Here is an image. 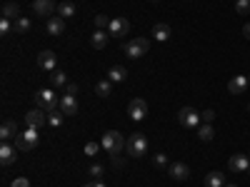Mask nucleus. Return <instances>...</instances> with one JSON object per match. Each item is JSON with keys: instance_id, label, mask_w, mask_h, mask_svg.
Returning a JSON list of instances; mask_svg holds the SVG:
<instances>
[{"instance_id": "obj_2", "label": "nucleus", "mask_w": 250, "mask_h": 187, "mask_svg": "<svg viewBox=\"0 0 250 187\" xmlns=\"http://www.w3.org/2000/svg\"><path fill=\"white\" fill-rule=\"evenodd\" d=\"M125 152H128L130 157H143L145 152H148V140H145V135H140V132L130 135L128 140H125Z\"/></svg>"}, {"instance_id": "obj_19", "label": "nucleus", "mask_w": 250, "mask_h": 187, "mask_svg": "<svg viewBox=\"0 0 250 187\" xmlns=\"http://www.w3.org/2000/svg\"><path fill=\"white\" fill-rule=\"evenodd\" d=\"M153 35H155V40H158V43H165V40H170L173 30H170V25H165V23H155V28H153Z\"/></svg>"}, {"instance_id": "obj_17", "label": "nucleus", "mask_w": 250, "mask_h": 187, "mask_svg": "<svg viewBox=\"0 0 250 187\" xmlns=\"http://www.w3.org/2000/svg\"><path fill=\"white\" fill-rule=\"evenodd\" d=\"M0 162H3L5 168L15 162V145H10V142H3V145H0Z\"/></svg>"}, {"instance_id": "obj_44", "label": "nucleus", "mask_w": 250, "mask_h": 187, "mask_svg": "<svg viewBox=\"0 0 250 187\" xmlns=\"http://www.w3.org/2000/svg\"><path fill=\"white\" fill-rule=\"evenodd\" d=\"M248 172H250V168H248Z\"/></svg>"}, {"instance_id": "obj_28", "label": "nucleus", "mask_w": 250, "mask_h": 187, "mask_svg": "<svg viewBox=\"0 0 250 187\" xmlns=\"http://www.w3.org/2000/svg\"><path fill=\"white\" fill-rule=\"evenodd\" d=\"M62 122H65V112H55V110H50V115H48V125H50V128H60Z\"/></svg>"}, {"instance_id": "obj_15", "label": "nucleus", "mask_w": 250, "mask_h": 187, "mask_svg": "<svg viewBox=\"0 0 250 187\" xmlns=\"http://www.w3.org/2000/svg\"><path fill=\"white\" fill-rule=\"evenodd\" d=\"M58 108H60V112H65V115H75V112H78V100H75V95H62Z\"/></svg>"}, {"instance_id": "obj_33", "label": "nucleus", "mask_w": 250, "mask_h": 187, "mask_svg": "<svg viewBox=\"0 0 250 187\" xmlns=\"http://www.w3.org/2000/svg\"><path fill=\"white\" fill-rule=\"evenodd\" d=\"M100 148H103L100 142H85V155H98Z\"/></svg>"}, {"instance_id": "obj_31", "label": "nucleus", "mask_w": 250, "mask_h": 187, "mask_svg": "<svg viewBox=\"0 0 250 187\" xmlns=\"http://www.w3.org/2000/svg\"><path fill=\"white\" fill-rule=\"evenodd\" d=\"M13 30H15L13 20H8V18H0V33H3V35H8V33H13Z\"/></svg>"}, {"instance_id": "obj_18", "label": "nucleus", "mask_w": 250, "mask_h": 187, "mask_svg": "<svg viewBox=\"0 0 250 187\" xmlns=\"http://www.w3.org/2000/svg\"><path fill=\"white\" fill-rule=\"evenodd\" d=\"M108 40H110V33H105V30H95L93 37H90V45H93L95 50H103V48L108 45Z\"/></svg>"}, {"instance_id": "obj_20", "label": "nucleus", "mask_w": 250, "mask_h": 187, "mask_svg": "<svg viewBox=\"0 0 250 187\" xmlns=\"http://www.w3.org/2000/svg\"><path fill=\"white\" fill-rule=\"evenodd\" d=\"M108 80L110 82H125V80H128V70H125L123 65H113L108 70Z\"/></svg>"}, {"instance_id": "obj_35", "label": "nucleus", "mask_w": 250, "mask_h": 187, "mask_svg": "<svg viewBox=\"0 0 250 187\" xmlns=\"http://www.w3.org/2000/svg\"><path fill=\"white\" fill-rule=\"evenodd\" d=\"M153 162L158 165V168H165V165H168V155H163V152H160V155H155Z\"/></svg>"}, {"instance_id": "obj_4", "label": "nucleus", "mask_w": 250, "mask_h": 187, "mask_svg": "<svg viewBox=\"0 0 250 187\" xmlns=\"http://www.w3.org/2000/svg\"><path fill=\"white\" fill-rule=\"evenodd\" d=\"M123 50H125V55L128 57H143L145 53L150 50V40L148 37H133V40H128V43L123 45Z\"/></svg>"}, {"instance_id": "obj_26", "label": "nucleus", "mask_w": 250, "mask_h": 187, "mask_svg": "<svg viewBox=\"0 0 250 187\" xmlns=\"http://www.w3.org/2000/svg\"><path fill=\"white\" fill-rule=\"evenodd\" d=\"M13 25H15V33H18V35H25V33H30V28H33V23H30L25 15H20Z\"/></svg>"}, {"instance_id": "obj_14", "label": "nucleus", "mask_w": 250, "mask_h": 187, "mask_svg": "<svg viewBox=\"0 0 250 187\" xmlns=\"http://www.w3.org/2000/svg\"><path fill=\"white\" fill-rule=\"evenodd\" d=\"M38 62H40V68H43V70H58L55 68V62H58V55L53 53V50H43V53H40L38 55Z\"/></svg>"}, {"instance_id": "obj_22", "label": "nucleus", "mask_w": 250, "mask_h": 187, "mask_svg": "<svg viewBox=\"0 0 250 187\" xmlns=\"http://www.w3.org/2000/svg\"><path fill=\"white\" fill-rule=\"evenodd\" d=\"M65 30V20L62 18H48V33L50 35H62Z\"/></svg>"}, {"instance_id": "obj_8", "label": "nucleus", "mask_w": 250, "mask_h": 187, "mask_svg": "<svg viewBox=\"0 0 250 187\" xmlns=\"http://www.w3.org/2000/svg\"><path fill=\"white\" fill-rule=\"evenodd\" d=\"M108 33L115 35V37L128 35V33H130V20H128V18H113L110 25H108Z\"/></svg>"}, {"instance_id": "obj_9", "label": "nucleus", "mask_w": 250, "mask_h": 187, "mask_svg": "<svg viewBox=\"0 0 250 187\" xmlns=\"http://www.w3.org/2000/svg\"><path fill=\"white\" fill-rule=\"evenodd\" d=\"M248 168H250V155L235 152L230 160H228V170L230 172H248Z\"/></svg>"}, {"instance_id": "obj_41", "label": "nucleus", "mask_w": 250, "mask_h": 187, "mask_svg": "<svg viewBox=\"0 0 250 187\" xmlns=\"http://www.w3.org/2000/svg\"><path fill=\"white\" fill-rule=\"evenodd\" d=\"M225 187H235V185H225Z\"/></svg>"}, {"instance_id": "obj_23", "label": "nucleus", "mask_w": 250, "mask_h": 187, "mask_svg": "<svg viewBox=\"0 0 250 187\" xmlns=\"http://www.w3.org/2000/svg\"><path fill=\"white\" fill-rule=\"evenodd\" d=\"M73 15H75V5L70 3V0H62V3L58 5V18L68 20V18H73Z\"/></svg>"}, {"instance_id": "obj_34", "label": "nucleus", "mask_w": 250, "mask_h": 187, "mask_svg": "<svg viewBox=\"0 0 250 187\" xmlns=\"http://www.w3.org/2000/svg\"><path fill=\"white\" fill-rule=\"evenodd\" d=\"M10 187H30V180H28V177H15V180L10 182Z\"/></svg>"}, {"instance_id": "obj_6", "label": "nucleus", "mask_w": 250, "mask_h": 187, "mask_svg": "<svg viewBox=\"0 0 250 187\" xmlns=\"http://www.w3.org/2000/svg\"><path fill=\"white\" fill-rule=\"evenodd\" d=\"M200 112H195L193 108H180L178 112V122L183 125V128H190V130H198L200 128Z\"/></svg>"}, {"instance_id": "obj_10", "label": "nucleus", "mask_w": 250, "mask_h": 187, "mask_svg": "<svg viewBox=\"0 0 250 187\" xmlns=\"http://www.w3.org/2000/svg\"><path fill=\"white\" fill-rule=\"evenodd\" d=\"M168 175H170L173 180L183 182V180L190 177V168H188L185 162H173V165H168Z\"/></svg>"}, {"instance_id": "obj_30", "label": "nucleus", "mask_w": 250, "mask_h": 187, "mask_svg": "<svg viewBox=\"0 0 250 187\" xmlns=\"http://www.w3.org/2000/svg\"><path fill=\"white\" fill-rule=\"evenodd\" d=\"M110 20H113V18H108V15H95V28H98V30H105V28L110 25Z\"/></svg>"}, {"instance_id": "obj_32", "label": "nucleus", "mask_w": 250, "mask_h": 187, "mask_svg": "<svg viewBox=\"0 0 250 187\" xmlns=\"http://www.w3.org/2000/svg\"><path fill=\"white\" fill-rule=\"evenodd\" d=\"M235 10H238L240 15H248V13H250V0H238V3H235Z\"/></svg>"}, {"instance_id": "obj_42", "label": "nucleus", "mask_w": 250, "mask_h": 187, "mask_svg": "<svg viewBox=\"0 0 250 187\" xmlns=\"http://www.w3.org/2000/svg\"><path fill=\"white\" fill-rule=\"evenodd\" d=\"M150 3H158V0H150Z\"/></svg>"}, {"instance_id": "obj_39", "label": "nucleus", "mask_w": 250, "mask_h": 187, "mask_svg": "<svg viewBox=\"0 0 250 187\" xmlns=\"http://www.w3.org/2000/svg\"><path fill=\"white\" fill-rule=\"evenodd\" d=\"M83 187H105L100 180H95V182H88V185H83Z\"/></svg>"}, {"instance_id": "obj_21", "label": "nucleus", "mask_w": 250, "mask_h": 187, "mask_svg": "<svg viewBox=\"0 0 250 187\" xmlns=\"http://www.w3.org/2000/svg\"><path fill=\"white\" fill-rule=\"evenodd\" d=\"M205 187H225V175L223 172H208L205 175Z\"/></svg>"}, {"instance_id": "obj_37", "label": "nucleus", "mask_w": 250, "mask_h": 187, "mask_svg": "<svg viewBox=\"0 0 250 187\" xmlns=\"http://www.w3.org/2000/svg\"><path fill=\"white\" fill-rule=\"evenodd\" d=\"M90 175H95V180H100V177H103V165H98V162H95L93 168H90Z\"/></svg>"}, {"instance_id": "obj_29", "label": "nucleus", "mask_w": 250, "mask_h": 187, "mask_svg": "<svg viewBox=\"0 0 250 187\" xmlns=\"http://www.w3.org/2000/svg\"><path fill=\"white\" fill-rule=\"evenodd\" d=\"M50 82H53L55 88L68 85V82H65V73H62V70H53V73H50Z\"/></svg>"}, {"instance_id": "obj_25", "label": "nucleus", "mask_w": 250, "mask_h": 187, "mask_svg": "<svg viewBox=\"0 0 250 187\" xmlns=\"http://www.w3.org/2000/svg\"><path fill=\"white\" fill-rule=\"evenodd\" d=\"M3 18H8V20H13V23H15V20L20 18V5L18 3H5L3 5Z\"/></svg>"}, {"instance_id": "obj_3", "label": "nucleus", "mask_w": 250, "mask_h": 187, "mask_svg": "<svg viewBox=\"0 0 250 187\" xmlns=\"http://www.w3.org/2000/svg\"><path fill=\"white\" fill-rule=\"evenodd\" d=\"M38 140H40V137H38V130H35V128H28L25 132H18L13 142H15V150L28 152V150H33L35 145H38Z\"/></svg>"}, {"instance_id": "obj_24", "label": "nucleus", "mask_w": 250, "mask_h": 187, "mask_svg": "<svg viewBox=\"0 0 250 187\" xmlns=\"http://www.w3.org/2000/svg\"><path fill=\"white\" fill-rule=\"evenodd\" d=\"M198 137H200L203 142H210V140L215 137V130H213V125H210V122H203L200 128H198Z\"/></svg>"}, {"instance_id": "obj_5", "label": "nucleus", "mask_w": 250, "mask_h": 187, "mask_svg": "<svg viewBox=\"0 0 250 187\" xmlns=\"http://www.w3.org/2000/svg\"><path fill=\"white\" fill-rule=\"evenodd\" d=\"M60 105V100L55 97V93L53 90H38L35 93V108H40V110H55Z\"/></svg>"}, {"instance_id": "obj_40", "label": "nucleus", "mask_w": 250, "mask_h": 187, "mask_svg": "<svg viewBox=\"0 0 250 187\" xmlns=\"http://www.w3.org/2000/svg\"><path fill=\"white\" fill-rule=\"evenodd\" d=\"M243 35L250 40V23H245V28H243Z\"/></svg>"}, {"instance_id": "obj_27", "label": "nucleus", "mask_w": 250, "mask_h": 187, "mask_svg": "<svg viewBox=\"0 0 250 187\" xmlns=\"http://www.w3.org/2000/svg\"><path fill=\"white\" fill-rule=\"evenodd\" d=\"M95 93H98L100 97H110V95H113V82H110V80H100L98 85H95Z\"/></svg>"}, {"instance_id": "obj_38", "label": "nucleus", "mask_w": 250, "mask_h": 187, "mask_svg": "<svg viewBox=\"0 0 250 187\" xmlns=\"http://www.w3.org/2000/svg\"><path fill=\"white\" fill-rule=\"evenodd\" d=\"M65 95H78V85H73V82H68V85H65Z\"/></svg>"}, {"instance_id": "obj_16", "label": "nucleus", "mask_w": 250, "mask_h": 187, "mask_svg": "<svg viewBox=\"0 0 250 187\" xmlns=\"http://www.w3.org/2000/svg\"><path fill=\"white\" fill-rule=\"evenodd\" d=\"M15 135H18V125L13 120H5L3 125H0V140H3V142L15 140Z\"/></svg>"}, {"instance_id": "obj_11", "label": "nucleus", "mask_w": 250, "mask_h": 187, "mask_svg": "<svg viewBox=\"0 0 250 187\" xmlns=\"http://www.w3.org/2000/svg\"><path fill=\"white\" fill-rule=\"evenodd\" d=\"M48 122V115H45V110H40V108H35V110H30L28 115H25V125L28 128H40V125H45Z\"/></svg>"}, {"instance_id": "obj_12", "label": "nucleus", "mask_w": 250, "mask_h": 187, "mask_svg": "<svg viewBox=\"0 0 250 187\" xmlns=\"http://www.w3.org/2000/svg\"><path fill=\"white\" fill-rule=\"evenodd\" d=\"M33 10L40 18H50L55 13V3H53V0H33Z\"/></svg>"}, {"instance_id": "obj_7", "label": "nucleus", "mask_w": 250, "mask_h": 187, "mask_svg": "<svg viewBox=\"0 0 250 187\" xmlns=\"http://www.w3.org/2000/svg\"><path fill=\"white\" fill-rule=\"evenodd\" d=\"M145 115H148V102L140 100V97H133L128 102V117L135 120V122H140V120H145Z\"/></svg>"}, {"instance_id": "obj_1", "label": "nucleus", "mask_w": 250, "mask_h": 187, "mask_svg": "<svg viewBox=\"0 0 250 187\" xmlns=\"http://www.w3.org/2000/svg\"><path fill=\"white\" fill-rule=\"evenodd\" d=\"M100 145H103V150H105L110 157H115V155H120L125 150V140H123V135L118 130H108L105 135H103Z\"/></svg>"}, {"instance_id": "obj_13", "label": "nucleus", "mask_w": 250, "mask_h": 187, "mask_svg": "<svg viewBox=\"0 0 250 187\" xmlns=\"http://www.w3.org/2000/svg\"><path fill=\"white\" fill-rule=\"evenodd\" d=\"M248 88H250V80L245 75H235L230 82H228V90H230L233 95H243Z\"/></svg>"}, {"instance_id": "obj_43", "label": "nucleus", "mask_w": 250, "mask_h": 187, "mask_svg": "<svg viewBox=\"0 0 250 187\" xmlns=\"http://www.w3.org/2000/svg\"><path fill=\"white\" fill-rule=\"evenodd\" d=\"M248 110H250V105H248Z\"/></svg>"}, {"instance_id": "obj_36", "label": "nucleus", "mask_w": 250, "mask_h": 187, "mask_svg": "<svg viewBox=\"0 0 250 187\" xmlns=\"http://www.w3.org/2000/svg\"><path fill=\"white\" fill-rule=\"evenodd\" d=\"M200 117H203V122H210V125H213V120H215V112H213V110H205V112H200Z\"/></svg>"}]
</instances>
